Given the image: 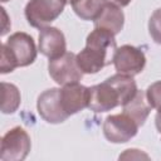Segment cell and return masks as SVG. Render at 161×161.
Here are the masks:
<instances>
[{"mask_svg": "<svg viewBox=\"0 0 161 161\" xmlns=\"http://www.w3.org/2000/svg\"><path fill=\"white\" fill-rule=\"evenodd\" d=\"M116 50L114 34L106 29L94 28L86 39V47L75 54L77 64L83 74H96L102 68L113 63Z\"/></svg>", "mask_w": 161, "mask_h": 161, "instance_id": "6da1fadb", "label": "cell"}, {"mask_svg": "<svg viewBox=\"0 0 161 161\" xmlns=\"http://www.w3.org/2000/svg\"><path fill=\"white\" fill-rule=\"evenodd\" d=\"M65 5L64 0H29L24 14L30 26L42 29L58 19Z\"/></svg>", "mask_w": 161, "mask_h": 161, "instance_id": "7a4b0ae2", "label": "cell"}, {"mask_svg": "<svg viewBox=\"0 0 161 161\" xmlns=\"http://www.w3.org/2000/svg\"><path fill=\"white\" fill-rule=\"evenodd\" d=\"M31 148L29 133L20 126L9 130L1 138L0 158L3 161H23Z\"/></svg>", "mask_w": 161, "mask_h": 161, "instance_id": "3957f363", "label": "cell"}, {"mask_svg": "<svg viewBox=\"0 0 161 161\" xmlns=\"http://www.w3.org/2000/svg\"><path fill=\"white\" fill-rule=\"evenodd\" d=\"M48 72L52 79L59 86L79 82L83 77V72L77 64L75 54L72 52H65L60 57L49 59Z\"/></svg>", "mask_w": 161, "mask_h": 161, "instance_id": "277c9868", "label": "cell"}, {"mask_svg": "<svg viewBox=\"0 0 161 161\" xmlns=\"http://www.w3.org/2000/svg\"><path fill=\"white\" fill-rule=\"evenodd\" d=\"M138 125L126 113L107 116L102 130L107 141L112 143H125L128 142L137 135Z\"/></svg>", "mask_w": 161, "mask_h": 161, "instance_id": "5b68a950", "label": "cell"}, {"mask_svg": "<svg viewBox=\"0 0 161 161\" xmlns=\"http://www.w3.org/2000/svg\"><path fill=\"white\" fill-rule=\"evenodd\" d=\"M113 65L117 73L135 77L143 70L146 65V57L140 48L125 44L117 48L113 57Z\"/></svg>", "mask_w": 161, "mask_h": 161, "instance_id": "8992f818", "label": "cell"}, {"mask_svg": "<svg viewBox=\"0 0 161 161\" xmlns=\"http://www.w3.org/2000/svg\"><path fill=\"white\" fill-rule=\"evenodd\" d=\"M118 106H122L121 96L117 88L106 79L104 82L89 87V102L88 108L96 113L111 111Z\"/></svg>", "mask_w": 161, "mask_h": 161, "instance_id": "52a82bcc", "label": "cell"}, {"mask_svg": "<svg viewBox=\"0 0 161 161\" xmlns=\"http://www.w3.org/2000/svg\"><path fill=\"white\" fill-rule=\"evenodd\" d=\"M36 109L40 117L52 125L62 123L69 117L62 107L60 88H49L40 93L36 101Z\"/></svg>", "mask_w": 161, "mask_h": 161, "instance_id": "ba28073f", "label": "cell"}, {"mask_svg": "<svg viewBox=\"0 0 161 161\" xmlns=\"http://www.w3.org/2000/svg\"><path fill=\"white\" fill-rule=\"evenodd\" d=\"M5 44L8 45L18 67H28L36 59L38 50L34 39L24 31H16L11 34Z\"/></svg>", "mask_w": 161, "mask_h": 161, "instance_id": "9c48e42d", "label": "cell"}, {"mask_svg": "<svg viewBox=\"0 0 161 161\" xmlns=\"http://www.w3.org/2000/svg\"><path fill=\"white\" fill-rule=\"evenodd\" d=\"M60 102L68 116L75 114L84 108H88L89 87H86L79 82L64 84L60 88Z\"/></svg>", "mask_w": 161, "mask_h": 161, "instance_id": "30bf717a", "label": "cell"}, {"mask_svg": "<svg viewBox=\"0 0 161 161\" xmlns=\"http://www.w3.org/2000/svg\"><path fill=\"white\" fill-rule=\"evenodd\" d=\"M38 49L49 59L60 57L67 52V42L64 34L54 26L42 28L39 30Z\"/></svg>", "mask_w": 161, "mask_h": 161, "instance_id": "8fae6325", "label": "cell"}, {"mask_svg": "<svg viewBox=\"0 0 161 161\" xmlns=\"http://www.w3.org/2000/svg\"><path fill=\"white\" fill-rule=\"evenodd\" d=\"M93 23H94V28L106 29L112 34L117 35L123 29L125 14L121 10V6L108 0L102 8L98 16L93 20Z\"/></svg>", "mask_w": 161, "mask_h": 161, "instance_id": "7c38bea8", "label": "cell"}, {"mask_svg": "<svg viewBox=\"0 0 161 161\" xmlns=\"http://www.w3.org/2000/svg\"><path fill=\"white\" fill-rule=\"evenodd\" d=\"M122 109H123V113L130 116L138 125V127H141L145 125L152 107L147 101L146 92L137 91L135 97L122 106Z\"/></svg>", "mask_w": 161, "mask_h": 161, "instance_id": "4fadbf2b", "label": "cell"}, {"mask_svg": "<svg viewBox=\"0 0 161 161\" xmlns=\"http://www.w3.org/2000/svg\"><path fill=\"white\" fill-rule=\"evenodd\" d=\"M21 102L20 91L13 83L1 82V112L11 114L18 111Z\"/></svg>", "mask_w": 161, "mask_h": 161, "instance_id": "5bb4252c", "label": "cell"}, {"mask_svg": "<svg viewBox=\"0 0 161 161\" xmlns=\"http://www.w3.org/2000/svg\"><path fill=\"white\" fill-rule=\"evenodd\" d=\"M108 0H73V11L83 20H94Z\"/></svg>", "mask_w": 161, "mask_h": 161, "instance_id": "9a60e30c", "label": "cell"}, {"mask_svg": "<svg viewBox=\"0 0 161 161\" xmlns=\"http://www.w3.org/2000/svg\"><path fill=\"white\" fill-rule=\"evenodd\" d=\"M148 33L156 44L161 45V8L156 9L148 20Z\"/></svg>", "mask_w": 161, "mask_h": 161, "instance_id": "2e32d148", "label": "cell"}, {"mask_svg": "<svg viewBox=\"0 0 161 161\" xmlns=\"http://www.w3.org/2000/svg\"><path fill=\"white\" fill-rule=\"evenodd\" d=\"M146 97L151 107L161 113V80L153 82L147 87Z\"/></svg>", "mask_w": 161, "mask_h": 161, "instance_id": "e0dca14e", "label": "cell"}, {"mask_svg": "<svg viewBox=\"0 0 161 161\" xmlns=\"http://www.w3.org/2000/svg\"><path fill=\"white\" fill-rule=\"evenodd\" d=\"M15 68H18L8 45L5 43L1 44V59H0V73L1 74H6V73H11Z\"/></svg>", "mask_w": 161, "mask_h": 161, "instance_id": "ac0fdd59", "label": "cell"}, {"mask_svg": "<svg viewBox=\"0 0 161 161\" xmlns=\"http://www.w3.org/2000/svg\"><path fill=\"white\" fill-rule=\"evenodd\" d=\"M121 158H127V160H133V158H150L148 155L143 153L141 150H137V148H128V150H125V152L122 155H119V160Z\"/></svg>", "mask_w": 161, "mask_h": 161, "instance_id": "d6986e66", "label": "cell"}, {"mask_svg": "<svg viewBox=\"0 0 161 161\" xmlns=\"http://www.w3.org/2000/svg\"><path fill=\"white\" fill-rule=\"evenodd\" d=\"M0 10H1V15H3V26H1V33H0V34H1V35H5V34L10 30V28H11V23H10V20H9V16H8L5 9L1 8Z\"/></svg>", "mask_w": 161, "mask_h": 161, "instance_id": "ffe728a7", "label": "cell"}, {"mask_svg": "<svg viewBox=\"0 0 161 161\" xmlns=\"http://www.w3.org/2000/svg\"><path fill=\"white\" fill-rule=\"evenodd\" d=\"M155 125H156L157 131L161 133V113H160V112L156 113V117H155Z\"/></svg>", "mask_w": 161, "mask_h": 161, "instance_id": "44dd1931", "label": "cell"}, {"mask_svg": "<svg viewBox=\"0 0 161 161\" xmlns=\"http://www.w3.org/2000/svg\"><path fill=\"white\" fill-rule=\"evenodd\" d=\"M109 1H112V3H114V4H117L118 6H127L130 3H131V0H109Z\"/></svg>", "mask_w": 161, "mask_h": 161, "instance_id": "7402d4cb", "label": "cell"}, {"mask_svg": "<svg viewBox=\"0 0 161 161\" xmlns=\"http://www.w3.org/2000/svg\"><path fill=\"white\" fill-rule=\"evenodd\" d=\"M65 1V4H72L73 3V0H64Z\"/></svg>", "mask_w": 161, "mask_h": 161, "instance_id": "603a6c76", "label": "cell"}, {"mask_svg": "<svg viewBox=\"0 0 161 161\" xmlns=\"http://www.w3.org/2000/svg\"><path fill=\"white\" fill-rule=\"evenodd\" d=\"M6 1H9V0H1V3H6Z\"/></svg>", "mask_w": 161, "mask_h": 161, "instance_id": "cb8c5ba5", "label": "cell"}]
</instances>
